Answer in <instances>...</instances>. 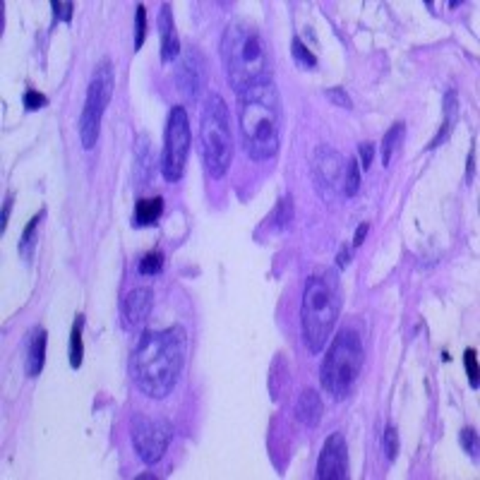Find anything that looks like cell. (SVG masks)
Here are the masks:
<instances>
[{"label": "cell", "instance_id": "obj_1", "mask_svg": "<svg viewBox=\"0 0 480 480\" xmlns=\"http://www.w3.org/2000/svg\"><path fill=\"white\" fill-rule=\"evenodd\" d=\"M185 329H144L130 356V377L149 399H166L180 380L185 363Z\"/></svg>", "mask_w": 480, "mask_h": 480}, {"label": "cell", "instance_id": "obj_2", "mask_svg": "<svg viewBox=\"0 0 480 480\" xmlns=\"http://www.w3.org/2000/svg\"><path fill=\"white\" fill-rule=\"evenodd\" d=\"M242 149L252 161H267L281 146V96L274 82L255 84L238 94Z\"/></svg>", "mask_w": 480, "mask_h": 480}, {"label": "cell", "instance_id": "obj_3", "mask_svg": "<svg viewBox=\"0 0 480 480\" xmlns=\"http://www.w3.org/2000/svg\"><path fill=\"white\" fill-rule=\"evenodd\" d=\"M226 77L236 94L271 82V53L262 29L247 19H233L221 37Z\"/></svg>", "mask_w": 480, "mask_h": 480}, {"label": "cell", "instance_id": "obj_4", "mask_svg": "<svg viewBox=\"0 0 480 480\" xmlns=\"http://www.w3.org/2000/svg\"><path fill=\"white\" fill-rule=\"evenodd\" d=\"M341 312V291L334 271L320 269L307 276L300 303V329L310 353H322L334 334Z\"/></svg>", "mask_w": 480, "mask_h": 480}, {"label": "cell", "instance_id": "obj_5", "mask_svg": "<svg viewBox=\"0 0 480 480\" xmlns=\"http://www.w3.org/2000/svg\"><path fill=\"white\" fill-rule=\"evenodd\" d=\"M363 363H365V348H363L361 334L353 327L338 329L336 338L327 348L325 361H322L320 367L322 389L334 401L348 399L363 372Z\"/></svg>", "mask_w": 480, "mask_h": 480}, {"label": "cell", "instance_id": "obj_6", "mask_svg": "<svg viewBox=\"0 0 480 480\" xmlns=\"http://www.w3.org/2000/svg\"><path fill=\"white\" fill-rule=\"evenodd\" d=\"M200 142H202V161L209 178L219 180L226 175L231 161H233V128H231V113L226 101L219 94H209L202 106L200 115Z\"/></svg>", "mask_w": 480, "mask_h": 480}, {"label": "cell", "instance_id": "obj_7", "mask_svg": "<svg viewBox=\"0 0 480 480\" xmlns=\"http://www.w3.org/2000/svg\"><path fill=\"white\" fill-rule=\"evenodd\" d=\"M113 96V65L108 58H101L94 68V75L89 79L87 101H84L82 115H79V137H82L84 149H94L99 142L101 118Z\"/></svg>", "mask_w": 480, "mask_h": 480}, {"label": "cell", "instance_id": "obj_8", "mask_svg": "<svg viewBox=\"0 0 480 480\" xmlns=\"http://www.w3.org/2000/svg\"><path fill=\"white\" fill-rule=\"evenodd\" d=\"M190 151V123L183 106H173L166 123L164 154H161V173L169 183H178L185 173V161Z\"/></svg>", "mask_w": 480, "mask_h": 480}, {"label": "cell", "instance_id": "obj_9", "mask_svg": "<svg viewBox=\"0 0 480 480\" xmlns=\"http://www.w3.org/2000/svg\"><path fill=\"white\" fill-rule=\"evenodd\" d=\"M130 439L144 463H156L161 461L173 439V425L166 418H149L144 413H137L130 423Z\"/></svg>", "mask_w": 480, "mask_h": 480}, {"label": "cell", "instance_id": "obj_10", "mask_svg": "<svg viewBox=\"0 0 480 480\" xmlns=\"http://www.w3.org/2000/svg\"><path fill=\"white\" fill-rule=\"evenodd\" d=\"M207 84V60L195 46H188L183 50V60H180L178 70H175V87L183 94L188 104L195 106L202 99Z\"/></svg>", "mask_w": 480, "mask_h": 480}, {"label": "cell", "instance_id": "obj_11", "mask_svg": "<svg viewBox=\"0 0 480 480\" xmlns=\"http://www.w3.org/2000/svg\"><path fill=\"white\" fill-rule=\"evenodd\" d=\"M312 171H315V180L320 185L322 195L327 200H332L338 185H343V171H346L343 156L327 144L320 146V149H315V156H312Z\"/></svg>", "mask_w": 480, "mask_h": 480}, {"label": "cell", "instance_id": "obj_12", "mask_svg": "<svg viewBox=\"0 0 480 480\" xmlns=\"http://www.w3.org/2000/svg\"><path fill=\"white\" fill-rule=\"evenodd\" d=\"M317 478L320 480H346L348 478V447L338 432H332L322 444L317 459Z\"/></svg>", "mask_w": 480, "mask_h": 480}, {"label": "cell", "instance_id": "obj_13", "mask_svg": "<svg viewBox=\"0 0 480 480\" xmlns=\"http://www.w3.org/2000/svg\"><path fill=\"white\" fill-rule=\"evenodd\" d=\"M151 305H154V293L151 288H133L123 300V325L128 329H135L149 317Z\"/></svg>", "mask_w": 480, "mask_h": 480}, {"label": "cell", "instance_id": "obj_14", "mask_svg": "<svg viewBox=\"0 0 480 480\" xmlns=\"http://www.w3.org/2000/svg\"><path fill=\"white\" fill-rule=\"evenodd\" d=\"M159 37H161V60L164 63H173L183 53V46H180V39L175 34L171 5H161L159 10Z\"/></svg>", "mask_w": 480, "mask_h": 480}, {"label": "cell", "instance_id": "obj_15", "mask_svg": "<svg viewBox=\"0 0 480 480\" xmlns=\"http://www.w3.org/2000/svg\"><path fill=\"white\" fill-rule=\"evenodd\" d=\"M322 411H325V406H322L320 394H317L315 389H305V392L300 394V399H298V403H296L298 421H300L303 425H307V428H317V425H320V421H322Z\"/></svg>", "mask_w": 480, "mask_h": 480}, {"label": "cell", "instance_id": "obj_16", "mask_svg": "<svg viewBox=\"0 0 480 480\" xmlns=\"http://www.w3.org/2000/svg\"><path fill=\"white\" fill-rule=\"evenodd\" d=\"M161 214H164V197H149V200H144L142 197V200L135 204L133 224L137 226V229L154 226Z\"/></svg>", "mask_w": 480, "mask_h": 480}, {"label": "cell", "instance_id": "obj_17", "mask_svg": "<svg viewBox=\"0 0 480 480\" xmlns=\"http://www.w3.org/2000/svg\"><path fill=\"white\" fill-rule=\"evenodd\" d=\"M46 341H48V334L44 329H39L37 334H34L32 343H29V356H27V375L29 377L41 375L44 363H46Z\"/></svg>", "mask_w": 480, "mask_h": 480}, {"label": "cell", "instance_id": "obj_18", "mask_svg": "<svg viewBox=\"0 0 480 480\" xmlns=\"http://www.w3.org/2000/svg\"><path fill=\"white\" fill-rule=\"evenodd\" d=\"M403 135H406V125L403 123H394L392 128L387 130V135H384V140H382V164L384 166L392 164V156H394V151L401 146Z\"/></svg>", "mask_w": 480, "mask_h": 480}, {"label": "cell", "instance_id": "obj_19", "mask_svg": "<svg viewBox=\"0 0 480 480\" xmlns=\"http://www.w3.org/2000/svg\"><path fill=\"white\" fill-rule=\"evenodd\" d=\"M82 329H84V317L77 315L73 325V334H70V365L77 370L82 365V356H84V346H82Z\"/></svg>", "mask_w": 480, "mask_h": 480}, {"label": "cell", "instance_id": "obj_20", "mask_svg": "<svg viewBox=\"0 0 480 480\" xmlns=\"http://www.w3.org/2000/svg\"><path fill=\"white\" fill-rule=\"evenodd\" d=\"M454 118H457V94L449 92L447 99H444V123H442V130H439V135L430 142V149H434V146H439V142H442L444 137L449 135V128H454Z\"/></svg>", "mask_w": 480, "mask_h": 480}, {"label": "cell", "instance_id": "obj_21", "mask_svg": "<svg viewBox=\"0 0 480 480\" xmlns=\"http://www.w3.org/2000/svg\"><path fill=\"white\" fill-rule=\"evenodd\" d=\"M361 190V169L358 161L351 159L346 161V171H343V197H353Z\"/></svg>", "mask_w": 480, "mask_h": 480}, {"label": "cell", "instance_id": "obj_22", "mask_svg": "<svg viewBox=\"0 0 480 480\" xmlns=\"http://www.w3.org/2000/svg\"><path fill=\"white\" fill-rule=\"evenodd\" d=\"M140 274L142 276H156L164 271V255L161 252H149V255H144L142 260H140Z\"/></svg>", "mask_w": 480, "mask_h": 480}, {"label": "cell", "instance_id": "obj_23", "mask_svg": "<svg viewBox=\"0 0 480 480\" xmlns=\"http://www.w3.org/2000/svg\"><path fill=\"white\" fill-rule=\"evenodd\" d=\"M146 39V8L137 5V15H135V50L142 48Z\"/></svg>", "mask_w": 480, "mask_h": 480}, {"label": "cell", "instance_id": "obj_24", "mask_svg": "<svg viewBox=\"0 0 480 480\" xmlns=\"http://www.w3.org/2000/svg\"><path fill=\"white\" fill-rule=\"evenodd\" d=\"M293 58H296V63L303 65V68H315V65H317V58L305 46H303L298 39H293Z\"/></svg>", "mask_w": 480, "mask_h": 480}, {"label": "cell", "instance_id": "obj_25", "mask_svg": "<svg viewBox=\"0 0 480 480\" xmlns=\"http://www.w3.org/2000/svg\"><path fill=\"white\" fill-rule=\"evenodd\" d=\"M384 452H387L389 461H394L399 454V432L394 425H389L387 430H384Z\"/></svg>", "mask_w": 480, "mask_h": 480}, {"label": "cell", "instance_id": "obj_26", "mask_svg": "<svg viewBox=\"0 0 480 480\" xmlns=\"http://www.w3.org/2000/svg\"><path fill=\"white\" fill-rule=\"evenodd\" d=\"M463 363H466V372L468 380H471V387H478V353L473 348H468L463 353Z\"/></svg>", "mask_w": 480, "mask_h": 480}, {"label": "cell", "instance_id": "obj_27", "mask_svg": "<svg viewBox=\"0 0 480 480\" xmlns=\"http://www.w3.org/2000/svg\"><path fill=\"white\" fill-rule=\"evenodd\" d=\"M22 101H24V108H27V111H39V108H44V106L48 104L46 96H44L41 92H34V89L24 92Z\"/></svg>", "mask_w": 480, "mask_h": 480}, {"label": "cell", "instance_id": "obj_28", "mask_svg": "<svg viewBox=\"0 0 480 480\" xmlns=\"http://www.w3.org/2000/svg\"><path fill=\"white\" fill-rule=\"evenodd\" d=\"M461 447L466 449L468 454H473V459L478 457V434L476 430H471V428H466V430H461Z\"/></svg>", "mask_w": 480, "mask_h": 480}, {"label": "cell", "instance_id": "obj_29", "mask_svg": "<svg viewBox=\"0 0 480 480\" xmlns=\"http://www.w3.org/2000/svg\"><path fill=\"white\" fill-rule=\"evenodd\" d=\"M50 8H53V12H55V19H60V22L68 24L70 19H73V8H75L73 3H60V0H53Z\"/></svg>", "mask_w": 480, "mask_h": 480}, {"label": "cell", "instance_id": "obj_30", "mask_svg": "<svg viewBox=\"0 0 480 480\" xmlns=\"http://www.w3.org/2000/svg\"><path fill=\"white\" fill-rule=\"evenodd\" d=\"M327 99L334 101V104H338L341 108H351V96L343 92V87H332V89H327Z\"/></svg>", "mask_w": 480, "mask_h": 480}, {"label": "cell", "instance_id": "obj_31", "mask_svg": "<svg viewBox=\"0 0 480 480\" xmlns=\"http://www.w3.org/2000/svg\"><path fill=\"white\" fill-rule=\"evenodd\" d=\"M358 154H361V161H358V164H361L363 169H370V166H372V156H375V144H372V142H363L361 146H358Z\"/></svg>", "mask_w": 480, "mask_h": 480}, {"label": "cell", "instance_id": "obj_32", "mask_svg": "<svg viewBox=\"0 0 480 480\" xmlns=\"http://www.w3.org/2000/svg\"><path fill=\"white\" fill-rule=\"evenodd\" d=\"M291 216H293V204H291V200H281L279 202V216H276V226H281V229H284V226H288V221H291Z\"/></svg>", "mask_w": 480, "mask_h": 480}, {"label": "cell", "instance_id": "obj_33", "mask_svg": "<svg viewBox=\"0 0 480 480\" xmlns=\"http://www.w3.org/2000/svg\"><path fill=\"white\" fill-rule=\"evenodd\" d=\"M41 214H44V211H39V214L34 216L32 221H29L27 229H24V233H22V242H19V250H22V252H27V245H29V242H32L34 229H37V226H39V219H41Z\"/></svg>", "mask_w": 480, "mask_h": 480}, {"label": "cell", "instance_id": "obj_34", "mask_svg": "<svg viewBox=\"0 0 480 480\" xmlns=\"http://www.w3.org/2000/svg\"><path fill=\"white\" fill-rule=\"evenodd\" d=\"M10 211H12V197H8V200H5V204H3V216H0V231L8 229V216H10Z\"/></svg>", "mask_w": 480, "mask_h": 480}, {"label": "cell", "instance_id": "obj_35", "mask_svg": "<svg viewBox=\"0 0 480 480\" xmlns=\"http://www.w3.org/2000/svg\"><path fill=\"white\" fill-rule=\"evenodd\" d=\"M367 229H370V224H361L358 226V231H356V236H353V245H363V240H365V236H367Z\"/></svg>", "mask_w": 480, "mask_h": 480}, {"label": "cell", "instance_id": "obj_36", "mask_svg": "<svg viewBox=\"0 0 480 480\" xmlns=\"http://www.w3.org/2000/svg\"><path fill=\"white\" fill-rule=\"evenodd\" d=\"M346 265H348V250H346V247H343V250L338 252V267H341V269H343V267H346Z\"/></svg>", "mask_w": 480, "mask_h": 480}, {"label": "cell", "instance_id": "obj_37", "mask_svg": "<svg viewBox=\"0 0 480 480\" xmlns=\"http://www.w3.org/2000/svg\"><path fill=\"white\" fill-rule=\"evenodd\" d=\"M468 183H471V178H473V149H471V154H468Z\"/></svg>", "mask_w": 480, "mask_h": 480}]
</instances>
